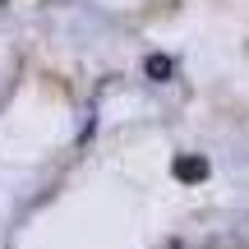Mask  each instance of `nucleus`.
I'll return each mask as SVG.
<instances>
[{
    "mask_svg": "<svg viewBox=\"0 0 249 249\" xmlns=\"http://www.w3.org/2000/svg\"><path fill=\"white\" fill-rule=\"evenodd\" d=\"M171 176L185 180V185H198V180H208V161L203 157H176L171 161Z\"/></svg>",
    "mask_w": 249,
    "mask_h": 249,
    "instance_id": "1",
    "label": "nucleus"
},
{
    "mask_svg": "<svg viewBox=\"0 0 249 249\" xmlns=\"http://www.w3.org/2000/svg\"><path fill=\"white\" fill-rule=\"evenodd\" d=\"M143 70H148V79H171V70H176V65H171V55H148V60H143Z\"/></svg>",
    "mask_w": 249,
    "mask_h": 249,
    "instance_id": "2",
    "label": "nucleus"
},
{
    "mask_svg": "<svg viewBox=\"0 0 249 249\" xmlns=\"http://www.w3.org/2000/svg\"><path fill=\"white\" fill-rule=\"evenodd\" d=\"M0 9H5V0H0Z\"/></svg>",
    "mask_w": 249,
    "mask_h": 249,
    "instance_id": "3",
    "label": "nucleus"
}]
</instances>
